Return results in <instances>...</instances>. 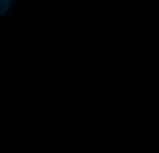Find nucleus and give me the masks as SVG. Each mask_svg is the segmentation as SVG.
Listing matches in <instances>:
<instances>
[{
  "instance_id": "1",
  "label": "nucleus",
  "mask_w": 159,
  "mask_h": 153,
  "mask_svg": "<svg viewBox=\"0 0 159 153\" xmlns=\"http://www.w3.org/2000/svg\"><path fill=\"white\" fill-rule=\"evenodd\" d=\"M10 5H11V0H0V16L10 10Z\"/></svg>"
}]
</instances>
